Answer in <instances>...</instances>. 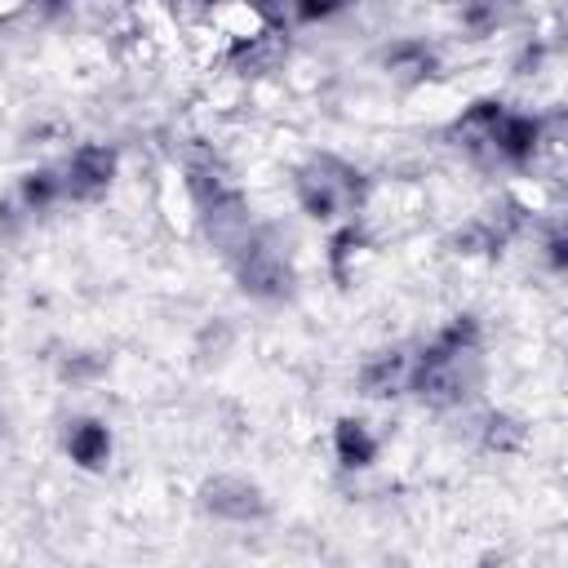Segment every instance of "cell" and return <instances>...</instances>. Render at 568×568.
Wrapping results in <instances>:
<instances>
[{
	"instance_id": "1",
	"label": "cell",
	"mask_w": 568,
	"mask_h": 568,
	"mask_svg": "<svg viewBox=\"0 0 568 568\" xmlns=\"http://www.w3.org/2000/svg\"><path fill=\"white\" fill-rule=\"evenodd\" d=\"M222 253H226V262H231V271H235L244 293H253V297H284L288 293V284H293L288 262H284L280 244L266 231H257L253 222Z\"/></svg>"
},
{
	"instance_id": "2",
	"label": "cell",
	"mask_w": 568,
	"mask_h": 568,
	"mask_svg": "<svg viewBox=\"0 0 568 568\" xmlns=\"http://www.w3.org/2000/svg\"><path fill=\"white\" fill-rule=\"evenodd\" d=\"M359 173L337 164V160H315L311 169L297 173V200L311 217H337L355 195H359Z\"/></svg>"
},
{
	"instance_id": "3",
	"label": "cell",
	"mask_w": 568,
	"mask_h": 568,
	"mask_svg": "<svg viewBox=\"0 0 568 568\" xmlns=\"http://www.w3.org/2000/svg\"><path fill=\"white\" fill-rule=\"evenodd\" d=\"M200 501L213 519H226V524H253L266 515V497L257 484L240 479V475H217L200 488Z\"/></svg>"
},
{
	"instance_id": "4",
	"label": "cell",
	"mask_w": 568,
	"mask_h": 568,
	"mask_svg": "<svg viewBox=\"0 0 568 568\" xmlns=\"http://www.w3.org/2000/svg\"><path fill=\"white\" fill-rule=\"evenodd\" d=\"M111 173H115V155L106 146H75L71 160L62 164V191L71 200H93L111 186Z\"/></svg>"
},
{
	"instance_id": "5",
	"label": "cell",
	"mask_w": 568,
	"mask_h": 568,
	"mask_svg": "<svg viewBox=\"0 0 568 568\" xmlns=\"http://www.w3.org/2000/svg\"><path fill=\"white\" fill-rule=\"evenodd\" d=\"M62 444H67V457H71L75 466H84V470H98V466H106V457H111V430H106L98 417H75V422L67 426Z\"/></svg>"
},
{
	"instance_id": "6",
	"label": "cell",
	"mask_w": 568,
	"mask_h": 568,
	"mask_svg": "<svg viewBox=\"0 0 568 568\" xmlns=\"http://www.w3.org/2000/svg\"><path fill=\"white\" fill-rule=\"evenodd\" d=\"M408 359H413V355H404V351H382V355L364 359V368H359V390L373 395V399L399 395V390L408 386Z\"/></svg>"
},
{
	"instance_id": "7",
	"label": "cell",
	"mask_w": 568,
	"mask_h": 568,
	"mask_svg": "<svg viewBox=\"0 0 568 568\" xmlns=\"http://www.w3.org/2000/svg\"><path fill=\"white\" fill-rule=\"evenodd\" d=\"M58 200H67V191H62V169H36V173H27L22 186H18L22 213H44V209H53Z\"/></svg>"
},
{
	"instance_id": "8",
	"label": "cell",
	"mask_w": 568,
	"mask_h": 568,
	"mask_svg": "<svg viewBox=\"0 0 568 568\" xmlns=\"http://www.w3.org/2000/svg\"><path fill=\"white\" fill-rule=\"evenodd\" d=\"M333 444H337V462H342L346 470H359V466H368V462L377 457V439L368 435L364 422H351V417L337 426V439H333Z\"/></svg>"
},
{
	"instance_id": "9",
	"label": "cell",
	"mask_w": 568,
	"mask_h": 568,
	"mask_svg": "<svg viewBox=\"0 0 568 568\" xmlns=\"http://www.w3.org/2000/svg\"><path fill=\"white\" fill-rule=\"evenodd\" d=\"M386 67H395V71H404V75H413V80H422V75H430V67H435V58L422 49V44H395L390 53H386Z\"/></svg>"
},
{
	"instance_id": "10",
	"label": "cell",
	"mask_w": 568,
	"mask_h": 568,
	"mask_svg": "<svg viewBox=\"0 0 568 568\" xmlns=\"http://www.w3.org/2000/svg\"><path fill=\"white\" fill-rule=\"evenodd\" d=\"M519 435H524V430H519L515 422H506V417H493V422H488V430H484L488 448H515V444H519Z\"/></svg>"
}]
</instances>
